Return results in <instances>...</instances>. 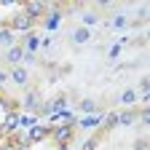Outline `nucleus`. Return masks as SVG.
<instances>
[{"label":"nucleus","mask_w":150,"mask_h":150,"mask_svg":"<svg viewBox=\"0 0 150 150\" xmlns=\"http://www.w3.org/2000/svg\"><path fill=\"white\" fill-rule=\"evenodd\" d=\"M97 147V139H86V145H83V150H94Z\"/></svg>","instance_id":"17"},{"label":"nucleus","mask_w":150,"mask_h":150,"mask_svg":"<svg viewBox=\"0 0 150 150\" xmlns=\"http://www.w3.org/2000/svg\"><path fill=\"white\" fill-rule=\"evenodd\" d=\"M16 126H19V118H16V115H8V121H6V126H3V129H6V131H13Z\"/></svg>","instance_id":"10"},{"label":"nucleus","mask_w":150,"mask_h":150,"mask_svg":"<svg viewBox=\"0 0 150 150\" xmlns=\"http://www.w3.org/2000/svg\"><path fill=\"white\" fill-rule=\"evenodd\" d=\"M46 24H48V27H56V24H59V13H54V16L48 19V22H46Z\"/></svg>","instance_id":"16"},{"label":"nucleus","mask_w":150,"mask_h":150,"mask_svg":"<svg viewBox=\"0 0 150 150\" xmlns=\"http://www.w3.org/2000/svg\"><path fill=\"white\" fill-rule=\"evenodd\" d=\"M46 137H48V129H40V126H32V129H30V142H32V139H35V142H38V139H46Z\"/></svg>","instance_id":"2"},{"label":"nucleus","mask_w":150,"mask_h":150,"mask_svg":"<svg viewBox=\"0 0 150 150\" xmlns=\"http://www.w3.org/2000/svg\"><path fill=\"white\" fill-rule=\"evenodd\" d=\"M27 48H30V51L38 48V38H35V35H27Z\"/></svg>","instance_id":"12"},{"label":"nucleus","mask_w":150,"mask_h":150,"mask_svg":"<svg viewBox=\"0 0 150 150\" xmlns=\"http://www.w3.org/2000/svg\"><path fill=\"white\" fill-rule=\"evenodd\" d=\"M13 27H16V30H27V27H30V16H27V13H19V16L13 19Z\"/></svg>","instance_id":"4"},{"label":"nucleus","mask_w":150,"mask_h":150,"mask_svg":"<svg viewBox=\"0 0 150 150\" xmlns=\"http://www.w3.org/2000/svg\"><path fill=\"white\" fill-rule=\"evenodd\" d=\"M11 78H13L16 83H27V70H22V67H16V70H13V75H11Z\"/></svg>","instance_id":"7"},{"label":"nucleus","mask_w":150,"mask_h":150,"mask_svg":"<svg viewBox=\"0 0 150 150\" xmlns=\"http://www.w3.org/2000/svg\"><path fill=\"white\" fill-rule=\"evenodd\" d=\"M22 56H24V51H22V48H16V46H11V48H8V56H6V59H8L11 64H16L19 59H22Z\"/></svg>","instance_id":"3"},{"label":"nucleus","mask_w":150,"mask_h":150,"mask_svg":"<svg viewBox=\"0 0 150 150\" xmlns=\"http://www.w3.org/2000/svg\"><path fill=\"white\" fill-rule=\"evenodd\" d=\"M97 123H99V118H94V115L83 118V126H97Z\"/></svg>","instance_id":"14"},{"label":"nucleus","mask_w":150,"mask_h":150,"mask_svg":"<svg viewBox=\"0 0 150 150\" xmlns=\"http://www.w3.org/2000/svg\"><path fill=\"white\" fill-rule=\"evenodd\" d=\"M70 134H72V131H70V129H56V131H54V137H56V139H59V142H64V139H70Z\"/></svg>","instance_id":"8"},{"label":"nucleus","mask_w":150,"mask_h":150,"mask_svg":"<svg viewBox=\"0 0 150 150\" xmlns=\"http://www.w3.org/2000/svg\"><path fill=\"white\" fill-rule=\"evenodd\" d=\"M24 107H27V110H35V107H38V94H35V91L24 97Z\"/></svg>","instance_id":"6"},{"label":"nucleus","mask_w":150,"mask_h":150,"mask_svg":"<svg viewBox=\"0 0 150 150\" xmlns=\"http://www.w3.org/2000/svg\"><path fill=\"white\" fill-rule=\"evenodd\" d=\"M19 123H22V126H30V129H32L38 121H35V115H32V118H30V115H24V118H19Z\"/></svg>","instance_id":"11"},{"label":"nucleus","mask_w":150,"mask_h":150,"mask_svg":"<svg viewBox=\"0 0 150 150\" xmlns=\"http://www.w3.org/2000/svg\"><path fill=\"white\" fill-rule=\"evenodd\" d=\"M81 107H83V110H94V102H91V99H86V102H83Z\"/></svg>","instance_id":"18"},{"label":"nucleus","mask_w":150,"mask_h":150,"mask_svg":"<svg viewBox=\"0 0 150 150\" xmlns=\"http://www.w3.org/2000/svg\"><path fill=\"white\" fill-rule=\"evenodd\" d=\"M134 97H137V94H134V91H126V94H123V99H121V102H126V105H129V102H134Z\"/></svg>","instance_id":"15"},{"label":"nucleus","mask_w":150,"mask_h":150,"mask_svg":"<svg viewBox=\"0 0 150 150\" xmlns=\"http://www.w3.org/2000/svg\"><path fill=\"white\" fill-rule=\"evenodd\" d=\"M118 121H121V123H131V121H134V115H131V112H123V115H118Z\"/></svg>","instance_id":"13"},{"label":"nucleus","mask_w":150,"mask_h":150,"mask_svg":"<svg viewBox=\"0 0 150 150\" xmlns=\"http://www.w3.org/2000/svg\"><path fill=\"white\" fill-rule=\"evenodd\" d=\"M88 38H91L88 30H75V32H72V40H75V43H86Z\"/></svg>","instance_id":"5"},{"label":"nucleus","mask_w":150,"mask_h":150,"mask_svg":"<svg viewBox=\"0 0 150 150\" xmlns=\"http://www.w3.org/2000/svg\"><path fill=\"white\" fill-rule=\"evenodd\" d=\"M24 11H27V16H30V22H32L35 16H40V13L46 11V3H27V8H24Z\"/></svg>","instance_id":"1"},{"label":"nucleus","mask_w":150,"mask_h":150,"mask_svg":"<svg viewBox=\"0 0 150 150\" xmlns=\"http://www.w3.org/2000/svg\"><path fill=\"white\" fill-rule=\"evenodd\" d=\"M0 43H6V46H11V43H13L11 30H0Z\"/></svg>","instance_id":"9"},{"label":"nucleus","mask_w":150,"mask_h":150,"mask_svg":"<svg viewBox=\"0 0 150 150\" xmlns=\"http://www.w3.org/2000/svg\"><path fill=\"white\" fill-rule=\"evenodd\" d=\"M6 78H8V75H6V72H0V83H6Z\"/></svg>","instance_id":"19"}]
</instances>
